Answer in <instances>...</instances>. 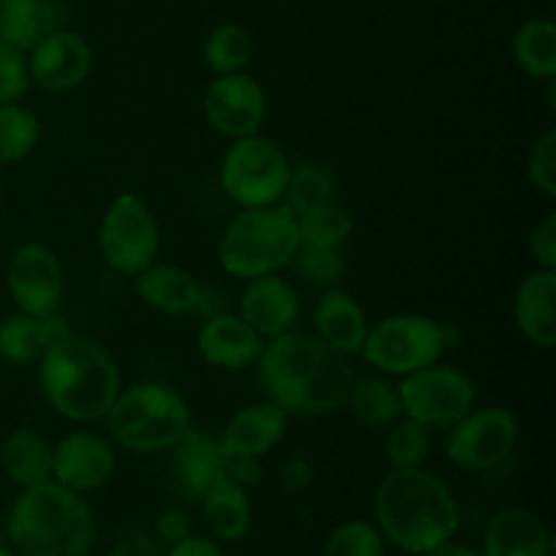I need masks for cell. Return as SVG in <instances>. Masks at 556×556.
Here are the masks:
<instances>
[{"label": "cell", "instance_id": "1", "mask_svg": "<svg viewBox=\"0 0 556 556\" xmlns=\"http://www.w3.org/2000/svg\"><path fill=\"white\" fill-rule=\"evenodd\" d=\"M258 378L269 402L299 418L329 416L345 405L353 369L345 353L318 334L286 331L264 345Z\"/></svg>", "mask_w": 556, "mask_h": 556}, {"label": "cell", "instance_id": "2", "mask_svg": "<svg viewBox=\"0 0 556 556\" xmlns=\"http://www.w3.org/2000/svg\"><path fill=\"white\" fill-rule=\"evenodd\" d=\"M375 527L400 552L424 556L459 530L454 492L424 467L391 470L375 492Z\"/></svg>", "mask_w": 556, "mask_h": 556}, {"label": "cell", "instance_id": "3", "mask_svg": "<svg viewBox=\"0 0 556 556\" xmlns=\"http://www.w3.org/2000/svg\"><path fill=\"white\" fill-rule=\"evenodd\" d=\"M5 535L16 556H87L96 546V516L85 497L58 481L22 489Z\"/></svg>", "mask_w": 556, "mask_h": 556}, {"label": "cell", "instance_id": "4", "mask_svg": "<svg viewBox=\"0 0 556 556\" xmlns=\"http://www.w3.org/2000/svg\"><path fill=\"white\" fill-rule=\"evenodd\" d=\"M41 391L71 421H98L119 394V372L101 345L71 334L41 358Z\"/></svg>", "mask_w": 556, "mask_h": 556}, {"label": "cell", "instance_id": "5", "mask_svg": "<svg viewBox=\"0 0 556 556\" xmlns=\"http://www.w3.org/2000/svg\"><path fill=\"white\" fill-rule=\"evenodd\" d=\"M296 248V217L282 204H271L239 212L223 231L217 255L228 275L253 280L291 266Z\"/></svg>", "mask_w": 556, "mask_h": 556}, {"label": "cell", "instance_id": "6", "mask_svg": "<svg viewBox=\"0 0 556 556\" xmlns=\"http://www.w3.org/2000/svg\"><path fill=\"white\" fill-rule=\"evenodd\" d=\"M112 438L134 454L174 448L190 432L188 402L161 383H136L119 389L106 413Z\"/></svg>", "mask_w": 556, "mask_h": 556}, {"label": "cell", "instance_id": "7", "mask_svg": "<svg viewBox=\"0 0 556 556\" xmlns=\"http://www.w3.org/2000/svg\"><path fill=\"white\" fill-rule=\"evenodd\" d=\"M448 329L427 315H389L367 331L362 356L386 375H410L438 364L448 348Z\"/></svg>", "mask_w": 556, "mask_h": 556}, {"label": "cell", "instance_id": "8", "mask_svg": "<svg viewBox=\"0 0 556 556\" xmlns=\"http://www.w3.org/2000/svg\"><path fill=\"white\" fill-rule=\"evenodd\" d=\"M288 177L291 161L282 147L258 134L233 139L220 166L223 190L242 210L280 204Z\"/></svg>", "mask_w": 556, "mask_h": 556}, {"label": "cell", "instance_id": "9", "mask_svg": "<svg viewBox=\"0 0 556 556\" xmlns=\"http://www.w3.org/2000/svg\"><path fill=\"white\" fill-rule=\"evenodd\" d=\"M98 248L117 275L136 277L150 269L161 253V231L150 206L136 193L117 195L98 228Z\"/></svg>", "mask_w": 556, "mask_h": 556}, {"label": "cell", "instance_id": "10", "mask_svg": "<svg viewBox=\"0 0 556 556\" xmlns=\"http://www.w3.org/2000/svg\"><path fill=\"white\" fill-rule=\"evenodd\" d=\"M402 416L427 429H451L476 405V386L462 369L448 364H429L405 375L400 386Z\"/></svg>", "mask_w": 556, "mask_h": 556}, {"label": "cell", "instance_id": "11", "mask_svg": "<svg viewBox=\"0 0 556 556\" xmlns=\"http://www.w3.org/2000/svg\"><path fill=\"white\" fill-rule=\"evenodd\" d=\"M519 440V418L505 407L470 410L448 429L445 459L467 472H489L503 465Z\"/></svg>", "mask_w": 556, "mask_h": 556}, {"label": "cell", "instance_id": "12", "mask_svg": "<svg viewBox=\"0 0 556 556\" xmlns=\"http://www.w3.org/2000/svg\"><path fill=\"white\" fill-rule=\"evenodd\" d=\"M204 114L217 134L228 139L255 136L266 119V96L253 76L223 74L215 76L204 98Z\"/></svg>", "mask_w": 556, "mask_h": 556}, {"label": "cell", "instance_id": "13", "mask_svg": "<svg viewBox=\"0 0 556 556\" xmlns=\"http://www.w3.org/2000/svg\"><path fill=\"white\" fill-rule=\"evenodd\" d=\"M9 293L20 313L54 315L63 299V266L43 244H22L9 264Z\"/></svg>", "mask_w": 556, "mask_h": 556}, {"label": "cell", "instance_id": "14", "mask_svg": "<svg viewBox=\"0 0 556 556\" xmlns=\"http://www.w3.org/2000/svg\"><path fill=\"white\" fill-rule=\"evenodd\" d=\"M114 465V448L101 434H65L52 448V481L76 494L101 489L112 478Z\"/></svg>", "mask_w": 556, "mask_h": 556}, {"label": "cell", "instance_id": "15", "mask_svg": "<svg viewBox=\"0 0 556 556\" xmlns=\"http://www.w3.org/2000/svg\"><path fill=\"white\" fill-rule=\"evenodd\" d=\"M90 47L79 33L58 27L27 52L30 81L41 90L65 92L79 87L90 74Z\"/></svg>", "mask_w": 556, "mask_h": 556}, {"label": "cell", "instance_id": "16", "mask_svg": "<svg viewBox=\"0 0 556 556\" xmlns=\"http://www.w3.org/2000/svg\"><path fill=\"white\" fill-rule=\"evenodd\" d=\"M239 318L253 326L264 340L293 331L299 320L296 288L280 275L253 277L239 302Z\"/></svg>", "mask_w": 556, "mask_h": 556}, {"label": "cell", "instance_id": "17", "mask_svg": "<svg viewBox=\"0 0 556 556\" xmlns=\"http://www.w3.org/2000/svg\"><path fill=\"white\" fill-rule=\"evenodd\" d=\"M266 340L239 315L215 313L199 329V351L204 362L220 369H248L258 364Z\"/></svg>", "mask_w": 556, "mask_h": 556}, {"label": "cell", "instance_id": "18", "mask_svg": "<svg viewBox=\"0 0 556 556\" xmlns=\"http://www.w3.org/2000/svg\"><path fill=\"white\" fill-rule=\"evenodd\" d=\"M68 337V324L58 313H16L0 324V358H5L9 364H16V367L38 364L54 345H60Z\"/></svg>", "mask_w": 556, "mask_h": 556}, {"label": "cell", "instance_id": "19", "mask_svg": "<svg viewBox=\"0 0 556 556\" xmlns=\"http://www.w3.org/2000/svg\"><path fill=\"white\" fill-rule=\"evenodd\" d=\"M288 413L277 407L275 402H264V405L242 407L237 416L228 421V427L220 434V448L226 456H250V459H261L269 454L288 429Z\"/></svg>", "mask_w": 556, "mask_h": 556}, {"label": "cell", "instance_id": "20", "mask_svg": "<svg viewBox=\"0 0 556 556\" xmlns=\"http://www.w3.org/2000/svg\"><path fill=\"white\" fill-rule=\"evenodd\" d=\"M481 556H554V541L530 508H505L489 521Z\"/></svg>", "mask_w": 556, "mask_h": 556}, {"label": "cell", "instance_id": "21", "mask_svg": "<svg viewBox=\"0 0 556 556\" xmlns=\"http://www.w3.org/2000/svg\"><path fill=\"white\" fill-rule=\"evenodd\" d=\"M136 296L147 307L166 315L201 313L206 304V288L190 271L179 266H155L134 277Z\"/></svg>", "mask_w": 556, "mask_h": 556}, {"label": "cell", "instance_id": "22", "mask_svg": "<svg viewBox=\"0 0 556 556\" xmlns=\"http://www.w3.org/2000/svg\"><path fill=\"white\" fill-rule=\"evenodd\" d=\"M516 324L535 348L556 345V269H535L516 293Z\"/></svg>", "mask_w": 556, "mask_h": 556}, {"label": "cell", "instance_id": "23", "mask_svg": "<svg viewBox=\"0 0 556 556\" xmlns=\"http://www.w3.org/2000/svg\"><path fill=\"white\" fill-rule=\"evenodd\" d=\"M313 324L318 329L320 340L329 342L340 353H345V356L362 353L369 326L362 304L351 293L340 291V288H329L315 304Z\"/></svg>", "mask_w": 556, "mask_h": 556}, {"label": "cell", "instance_id": "24", "mask_svg": "<svg viewBox=\"0 0 556 556\" xmlns=\"http://www.w3.org/2000/svg\"><path fill=\"white\" fill-rule=\"evenodd\" d=\"M58 27L63 9L54 0H0V43L30 52Z\"/></svg>", "mask_w": 556, "mask_h": 556}, {"label": "cell", "instance_id": "25", "mask_svg": "<svg viewBox=\"0 0 556 556\" xmlns=\"http://www.w3.org/2000/svg\"><path fill=\"white\" fill-rule=\"evenodd\" d=\"M201 510L215 541L237 543L253 527V503L248 489L233 483L231 478H220L201 494Z\"/></svg>", "mask_w": 556, "mask_h": 556}, {"label": "cell", "instance_id": "26", "mask_svg": "<svg viewBox=\"0 0 556 556\" xmlns=\"http://www.w3.org/2000/svg\"><path fill=\"white\" fill-rule=\"evenodd\" d=\"M177 476L182 481L185 492L201 500V494L215 486L220 478H226V462L220 443L190 429L177 445Z\"/></svg>", "mask_w": 556, "mask_h": 556}, {"label": "cell", "instance_id": "27", "mask_svg": "<svg viewBox=\"0 0 556 556\" xmlns=\"http://www.w3.org/2000/svg\"><path fill=\"white\" fill-rule=\"evenodd\" d=\"M0 465L9 481H14L20 489L47 483L52 481V445L30 429H16L5 438Z\"/></svg>", "mask_w": 556, "mask_h": 556}, {"label": "cell", "instance_id": "28", "mask_svg": "<svg viewBox=\"0 0 556 556\" xmlns=\"http://www.w3.org/2000/svg\"><path fill=\"white\" fill-rule=\"evenodd\" d=\"M348 405L356 416L358 424L369 429L391 427L396 418H402V400L394 383L380 378H362L353 380L348 391Z\"/></svg>", "mask_w": 556, "mask_h": 556}, {"label": "cell", "instance_id": "29", "mask_svg": "<svg viewBox=\"0 0 556 556\" xmlns=\"http://www.w3.org/2000/svg\"><path fill=\"white\" fill-rule=\"evenodd\" d=\"M337 199V179L329 168L318 166V163H302V166H291V177H288L286 193H282L280 204L291 212L293 217L304 215L318 206L334 204Z\"/></svg>", "mask_w": 556, "mask_h": 556}, {"label": "cell", "instance_id": "30", "mask_svg": "<svg viewBox=\"0 0 556 556\" xmlns=\"http://www.w3.org/2000/svg\"><path fill=\"white\" fill-rule=\"evenodd\" d=\"M516 63L535 79L556 76V27L552 20H530L514 38Z\"/></svg>", "mask_w": 556, "mask_h": 556}, {"label": "cell", "instance_id": "31", "mask_svg": "<svg viewBox=\"0 0 556 556\" xmlns=\"http://www.w3.org/2000/svg\"><path fill=\"white\" fill-rule=\"evenodd\" d=\"M250 58H253V38L233 22L215 27L204 41V63L215 76L237 74L250 63Z\"/></svg>", "mask_w": 556, "mask_h": 556}, {"label": "cell", "instance_id": "32", "mask_svg": "<svg viewBox=\"0 0 556 556\" xmlns=\"http://www.w3.org/2000/svg\"><path fill=\"white\" fill-rule=\"evenodd\" d=\"M299 244H315V248H342L353 233V217L345 206L326 204L309 210L296 217Z\"/></svg>", "mask_w": 556, "mask_h": 556}, {"label": "cell", "instance_id": "33", "mask_svg": "<svg viewBox=\"0 0 556 556\" xmlns=\"http://www.w3.org/2000/svg\"><path fill=\"white\" fill-rule=\"evenodd\" d=\"M41 136V123L20 103H0V163H16L30 155Z\"/></svg>", "mask_w": 556, "mask_h": 556}, {"label": "cell", "instance_id": "34", "mask_svg": "<svg viewBox=\"0 0 556 556\" xmlns=\"http://www.w3.org/2000/svg\"><path fill=\"white\" fill-rule=\"evenodd\" d=\"M432 451L429 429L413 418L402 416L391 424L389 440H386V459L391 470H407V467H424Z\"/></svg>", "mask_w": 556, "mask_h": 556}, {"label": "cell", "instance_id": "35", "mask_svg": "<svg viewBox=\"0 0 556 556\" xmlns=\"http://www.w3.org/2000/svg\"><path fill=\"white\" fill-rule=\"evenodd\" d=\"M320 556H386V541L372 521L351 519L326 538Z\"/></svg>", "mask_w": 556, "mask_h": 556}, {"label": "cell", "instance_id": "36", "mask_svg": "<svg viewBox=\"0 0 556 556\" xmlns=\"http://www.w3.org/2000/svg\"><path fill=\"white\" fill-rule=\"evenodd\" d=\"M291 266L307 286L331 288L345 275V258L340 248H315V244H299L293 253Z\"/></svg>", "mask_w": 556, "mask_h": 556}, {"label": "cell", "instance_id": "37", "mask_svg": "<svg viewBox=\"0 0 556 556\" xmlns=\"http://www.w3.org/2000/svg\"><path fill=\"white\" fill-rule=\"evenodd\" d=\"M30 87L27 52L0 43V103H16Z\"/></svg>", "mask_w": 556, "mask_h": 556}, {"label": "cell", "instance_id": "38", "mask_svg": "<svg viewBox=\"0 0 556 556\" xmlns=\"http://www.w3.org/2000/svg\"><path fill=\"white\" fill-rule=\"evenodd\" d=\"M527 174H530L532 185L543 190L546 195H556V134L548 130L530 152L527 161Z\"/></svg>", "mask_w": 556, "mask_h": 556}, {"label": "cell", "instance_id": "39", "mask_svg": "<svg viewBox=\"0 0 556 556\" xmlns=\"http://www.w3.org/2000/svg\"><path fill=\"white\" fill-rule=\"evenodd\" d=\"M530 250L541 269H556V215L543 217L541 226L532 231Z\"/></svg>", "mask_w": 556, "mask_h": 556}, {"label": "cell", "instance_id": "40", "mask_svg": "<svg viewBox=\"0 0 556 556\" xmlns=\"http://www.w3.org/2000/svg\"><path fill=\"white\" fill-rule=\"evenodd\" d=\"M226 478H231L239 486L250 489L258 486L261 478H264V470H261L258 459H250V456H228Z\"/></svg>", "mask_w": 556, "mask_h": 556}, {"label": "cell", "instance_id": "41", "mask_svg": "<svg viewBox=\"0 0 556 556\" xmlns=\"http://www.w3.org/2000/svg\"><path fill=\"white\" fill-rule=\"evenodd\" d=\"M166 556H226L223 554L220 543L215 538L204 535H185L182 541L172 543Z\"/></svg>", "mask_w": 556, "mask_h": 556}, {"label": "cell", "instance_id": "42", "mask_svg": "<svg viewBox=\"0 0 556 556\" xmlns=\"http://www.w3.org/2000/svg\"><path fill=\"white\" fill-rule=\"evenodd\" d=\"M157 535H161L166 543L182 541L185 535H190L188 516L179 514V510H168V514H163L161 519H157Z\"/></svg>", "mask_w": 556, "mask_h": 556}, {"label": "cell", "instance_id": "43", "mask_svg": "<svg viewBox=\"0 0 556 556\" xmlns=\"http://www.w3.org/2000/svg\"><path fill=\"white\" fill-rule=\"evenodd\" d=\"M424 556H481V552H476V548L465 546V543H456L454 538L445 543H440V546H434L432 552L424 554Z\"/></svg>", "mask_w": 556, "mask_h": 556}, {"label": "cell", "instance_id": "44", "mask_svg": "<svg viewBox=\"0 0 556 556\" xmlns=\"http://www.w3.org/2000/svg\"><path fill=\"white\" fill-rule=\"evenodd\" d=\"M0 556H16V554H14V548H5V546H0Z\"/></svg>", "mask_w": 556, "mask_h": 556}, {"label": "cell", "instance_id": "45", "mask_svg": "<svg viewBox=\"0 0 556 556\" xmlns=\"http://www.w3.org/2000/svg\"><path fill=\"white\" fill-rule=\"evenodd\" d=\"M0 195H3V188H0Z\"/></svg>", "mask_w": 556, "mask_h": 556}]
</instances>
